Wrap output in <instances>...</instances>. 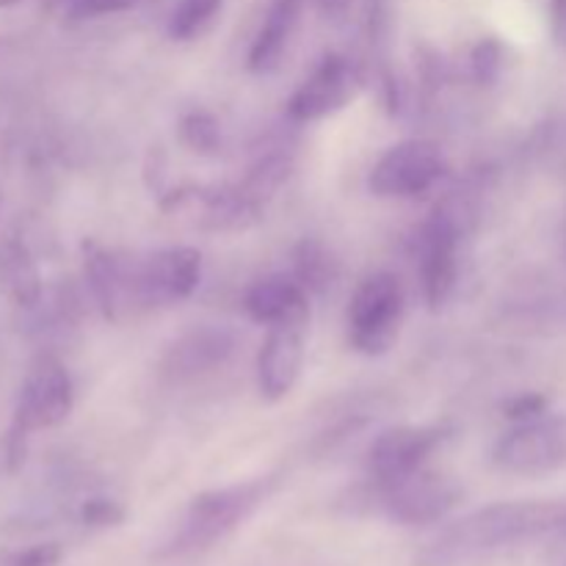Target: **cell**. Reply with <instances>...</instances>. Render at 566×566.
<instances>
[{
  "label": "cell",
  "mask_w": 566,
  "mask_h": 566,
  "mask_svg": "<svg viewBox=\"0 0 566 566\" xmlns=\"http://www.w3.org/2000/svg\"><path fill=\"white\" fill-rule=\"evenodd\" d=\"M180 142L197 155H216L221 153V125L208 111H191L180 119Z\"/></svg>",
  "instance_id": "22"
},
{
  "label": "cell",
  "mask_w": 566,
  "mask_h": 566,
  "mask_svg": "<svg viewBox=\"0 0 566 566\" xmlns=\"http://www.w3.org/2000/svg\"><path fill=\"white\" fill-rule=\"evenodd\" d=\"M365 503L398 525H434L462 503V490L446 475L420 470L392 484L370 481Z\"/></svg>",
  "instance_id": "6"
},
{
  "label": "cell",
  "mask_w": 566,
  "mask_h": 566,
  "mask_svg": "<svg viewBox=\"0 0 566 566\" xmlns=\"http://www.w3.org/2000/svg\"><path fill=\"white\" fill-rule=\"evenodd\" d=\"M249 318L254 324H263L265 329L274 324H310V302L307 291L298 285L296 276H265L254 282L243 298Z\"/></svg>",
  "instance_id": "14"
},
{
  "label": "cell",
  "mask_w": 566,
  "mask_h": 566,
  "mask_svg": "<svg viewBox=\"0 0 566 566\" xmlns=\"http://www.w3.org/2000/svg\"><path fill=\"white\" fill-rule=\"evenodd\" d=\"M224 0H177L169 17V36L175 42H191L202 36L219 17Z\"/></svg>",
  "instance_id": "19"
},
{
  "label": "cell",
  "mask_w": 566,
  "mask_h": 566,
  "mask_svg": "<svg viewBox=\"0 0 566 566\" xmlns=\"http://www.w3.org/2000/svg\"><path fill=\"white\" fill-rule=\"evenodd\" d=\"M136 3L138 0H50V6L66 20H94V17L119 14Z\"/></svg>",
  "instance_id": "23"
},
{
  "label": "cell",
  "mask_w": 566,
  "mask_h": 566,
  "mask_svg": "<svg viewBox=\"0 0 566 566\" xmlns=\"http://www.w3.org/2000/svg\"><path fill=\"white\" fill-rule=\"evenodd\" d=\"M293 160L287 153H269L258 160V164L249 169V175L243 177V191L252 193L258 202H269L276 191L282 188V182L291 177Z\"/></svg>",
  "instance_id": "20"
},
{
  "label": "cell",
  "mask_w": 566,
  "mask_h": 566,
  "mask_svg": "<svg viewBox=\"0 0 566 566\" xmlns=\"http://www.w3.org/2000/svg\"><path fill=\"white\" fill-rule=\"evenodd\" d=\"M492 462L503 473L525 479L566 468V412L514 423L492 448Z\"/></svg>",
  "instance_id": "7"
},
{
  "label": "cell",
  "mask_w": 566,
  "mask_h": 566,
  "mask_svg": "<svg viewBox=\"0 0 566 566\" xmlns=\"http://www.w3.org/2000/svg\"><path fill=\"white\" fill-rule=\"evenodd\" d=\"M448 440L446 426H392L374 440L368 470L374 484L409 479L429 464L431 453Z\"/></svg>",
  "instance_id": "11"
},
{
  "label": "cell",
  "mask_w": 566,
  "mask_h": 566,
  "mask_svg": "<svg viewBox=\"0 0 566 566\" xmlns=\"http://www.w3.org/2000/svg\"><path fill=\"white\" fill-rule=\"evenodd\" d=\"M566 539L564 501H503L453 520L415 558V566H464L514 547Z\"/></svg>",
  "instance_id": "1"
},
{
  "label": "cell",
  "mask_w": 566,
  "mask_h": 566,
  "mask_svg": "<svg viewBox=\"0 0 566 566\" xmlns=\"http://www.w3.org/2000/svg\"><path fill=\"white\" fill-rule=\"evenodd\" d=\"M473 219V205L468 199L448 197L437 205L418 232L420 287L431 310H440L457 291L459 280V241L468 221Z\"/></svg>",
  "instance_id": "4"
},
{
  "label": "cell",
  "mask_w": 566,
  "mask_h": 566,
  "mask_svg": "<svg viewBox=\"0 0 566 566\" xmlns=\"http://www.w3.org/2000/svg\"><path fill=\"white\" fill-rule=\"evenodd\" d=\"M304 335L307 324H274L265 332L258 354V387L265 401L276 403L296 387L304 368Z\"/></svg>",
  "instance_id": "12"
},
{
  "label": "cell",
  "mask_w": 566,
  "mask_h": 566,
  "mask_svg": "<svg viewBox=\"0 0 566 566\" xmlns=\"http://www.w3.org/2000/svg\"><path fill=\"white\" fill-rule=\"evenodd\" d=\"M130 269L133 263L127 265L111 249L99 247L94 241L83 243V271H86L88 291H92V298L97 302L99 313L108 321H119L127 304L133 302Z\"/></svg>",
  "instance_id": "13"
},
{
  "label": "cell",
  "mask_w": 566,
  "mask_h": 566,
  "mask_svg": "<svg viewBox=\"0 0 566 566\" xmlns=\"http://www.w3.org/2000/svg\"><path fill=\"white\" fill-rule=\"evenodd\" d=\"M75 403V390L64 365L55 357H39L28 370L17 398L14 420L6 434V464L17 470L25 459L31 434L64 423Z\"/></svg>",
  "instance_id": "3"
},
{
  "label": "cell",
  "mask_w": 566,
  "mask_h": 566,
  "mask_svg": "<svg viewBox=\"0 0 566 566\" xmlns=\"http://www.w3.org/2000/svg\"><path fill=\"white\" fill-rule=\"evenodd\" d=\"M20 0H0V9H9V6H17Z\"/></svg>",
  "instance_id": "30"
},
{
  "label": "cell",
  "mask_w": 566,
  "mask_h": 566,
  "mask_svg": "<svg viewBox=\"0 0 566 566\" xmlns=\"http://www.w3.org/2000/svg\"><path fill=\"white\" fill-rule=\"evenodd\" d=\"M365 77L348 55L329 53L318 61L302 86L287 99V119L296 125H310L346 108L363 88Z\"/></svg>",
  "instance_id": "10"
},
{
  "label": "cell",
  "mask_w": 566,
  "mask_h": 566,
  "mask_svg": "<svg viewBox=\"0 0 566 566\" xmlns=\"http://www.w3.org/2000/svg\"><path fill=\"white\" fill-rule=\"evenodd\" d=\"M298 17H302V0H271L263 25L249 48L247 64L254 75H271L280 70L287 44L296 33Z\"/></svg>",
  "instance_id": "17"
},
{
  "label": "cell",
  "mask_w": 566,
  "mask_h": 566,
  "mask_svg": "<svg viewBox=\"0 0 566 566\" xmlns=\"http://www.w3.org/2000/svg\"><path fill=\"white\" fill-rule=\"evenodd\" d=\"M321 9V14L329 17V20H340L348 9H352V0H315Z\"/></svg>",
  "instance_id": "29"
},
{
  "label": "cell",
  "mask_w": 566,
  "mask_h": 566,
  "mask_svg": "<svg viewBox=\"0 0 566 566\" xmlns=\"http://www.w3.org/2000/svg\"><path fill=\"white\" fill-rule=\"evenodd\" d=\"M133 302L142 307H169L186 302L202 282V252L197 247L158 249L133 263Z\"/></svg>",
  "instance_id": "9"
},
{
  "label": "cell",
  "mask_w": 566,
  "mask_h": 566,
  "mask_svg": "<svg viewBox=\"0 0 566 566\" xmlns=\"http://www.w3.org/2000/svg\"><path fill=\"white\" fill-rule=\"evenodd\" d=\"M81 520L92 528H114V525L125 523V509L108 497H92V501L83 503Z\"/></svg>",
  "instance_id": "25"
},
{
  "label": "cell",
  "mask_w": 566,
  "mask_h": 566,
  "mask_svg": "<svg viewBox=\"0 0 566 566\" xmlns=\"http://www.w3.org/2000/svg\"><path fill=\"white\" fill-rule=\"evenodd\" d=\"M64 562V553H61L59 545L48 542V545H36L22 551L20 556L11 558L9 566H61Z\"/></svg>",
  "instance_id": "27"
},
{
  "label": "cell",
  "mask_w": 566,
  "mask_h": 566,
  "mask_svg": "<svg viewBox=\"0 0 566 566\" xmlns=\"http://www.w3.org/2000/svg\"><path fill=\"white\" fill-rule=\"evenodd\" d=\"M470 70L479 86H492L503 70V48L495 39H481L470 53Z\"/></svg>",
  "instance_id": "24"
},
{
  "label": "cell",
  "mask_w": 566,
  "mask_h": 566,
  "mask_svg": "<svg viewBox=\"0 0 566 566\" xmlns=\"http://www.w3.org/2000/svg\"><path fill=\"white\" fill-rule=\"evenodd\" d=\"M199 227L210 232H243L263 219L265 205L258 202L243 186H221L197 191Z\"/></svg>",
  "instance_id": "16"
},
{
  "label": "cell",
  "mask_w": 566,
  "mask_h": 566,
  "mask_svg": "<svg viewBox=\"0 0 566 566\" xmlns=\"http://www.w3.org/2000/svg\"><path fill=\"white\" fill-rule=\"evenodd\" d=\"M551 22H553V39H556L558 48L566 50V0H553Z\"/></svg>",
  "instance_id": "28"
},
{
  "label": "cell",
  "mask_w": 566,
  "mask_h": 566,
  "mask_svg": "<svg viewBox=\"0 0 566 566\" xmlns=\"http://www.w3.org/2000/svg\"><path fill=\"white\" fill-rule=\"evenodd\" d=\"M503 412H506V418L514 420V423H525V420H534L547 412V398L539 396V392H523V396L512 398V401L503 407Z\"/></svg>",
  "instance_id": "26"
},
{
  "label": "cell",
  "mask_w": 566,
  "mask_h": 566,
  "mask_svg": "<svg viewBox=\"0 0 566 566\" xmlns=\"http://www.w3.org/2000/svg\"><path fill=\"white\" fill-rule=\"evenodd\" d=\"M0 287L17 307H33L42 296L36 263L22 243H6L0 249Z\"/></svg>",
  "instance_id": "18"
},
{
  "label": "cell",
  "mask_w": 566,
  "mask_h": 566,
  "mask_svg": "<svg viewBox=\"0 0 566 566\" xmlns=\"http://www.w3.org/2000/svg\"><path fill=\"white\" fill-rule=\"evenodd\" d=\"M296 280L304 291H324L332 280H335V260L329 258L321 243L315 241H302L296 247Z\"/></svg>",
  "instance_id": "21"
},
{
  "label": "cell",
  "mask_w": 566,
  "mask_h": 566,
  "mask_svg": "<svg viewBox=\"0 0 566 566\" xmlns=\"http://www.w3.org/2000/svg\"><path fill=\"white\" fill-rule=\"evenodd\" d=\"M280 481V473H269L230 486H219V490L199 492L188 503L175 536L166 542L164 556H193V553L216 547L232 531L241 528L274 495Z\"/></svg>",
  "instance_id": "2"
},
{
  "label": "cell",
  "mask_w": 566,
  "mask_h": 566,
  "mask_svg": "<svg viewBox=\"0 0 566 566\" xmlns=\"http://www.w3.org/2000/svg\"><path fill=\"white\" fill-rule=\"evenodd\" d=\"M403 310H407V296L396 274L379 271L365 276L348 304V343L354 352L365 357L390 352L401 332Z\"/></svg>",
  "instance_id": "5"
},
{
  "label": "cell",
  "mask_w": 566,
  "mask_h": 566,
  "mask_svg": "<svg viewBox=\"0 0 566 566\" xmlns=\"http://www.w3.org/2000/svg\"><path fill=\"white\" fill-rule=\"evenodd\" d=\"M448 160L437 142L407 138L392 144L370 169L368 188L381 199H418L446 177Z\"/></svg>",
  "instance_id": "8"
},
{
  "label": "cell",
  "mask_w": 566,
  "mask_h": 566,
  "mask_svg": "<svg viewBox=\"0 0 566 566\" xmlns=\"http://www.w3.org/2000/svg\"><path fill=\"white\" fill-rule=\"evenodd\" d=\"M235 352V335L221 326H202L182 335L166 352V370L175 379H193L199 374L221 368Z\"/></svg>",
  "instance_id": "15"
}]
</instances>
